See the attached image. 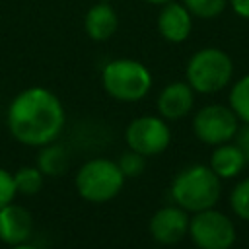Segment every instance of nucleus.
<instances>
[{
  "label": "nucleus",
  "instance_id": "obj_1",
  "mask_svg": "<svg viewBox=\"0 0 249 249\" xmlns=\"http://www.w3.org/2000/svg\"><path fill=\"white\" fill-rule=\"evenodd\" d=\"M62 101L47 88L33 86L19 91L6 115L10 134L25 146H45L58 138L64 128Z\"/></svg>",
  "mask_w": 249,
  "mask_h": 249
},
{
  "label": "nucleus",
  "instance_id": "obj_2",
  "mask_svg": "<svg viewBox=\"0 0 249 249\" xmlns=\"http://www.w3.org/2000/svg\"><path fill=\"white\" fill-rule=\"evenodd\" d=\"M222 193L220 177L210 165H189L181 169L171 183V196L187 212H200L214 208Z\"/></svg>",
  "mask_w": 249,
  "mask_h": 249
},
{
  "label": "nucleus",
  "instance_id": "obj_3",
  "mask_svg": "<svg viewBox=\"0 0 249 249\" xmlns=\"http://www.w3.org/2000/svg\"><path fill=\"white\" fill-rule=\"evenodd\" d=\"M185 76L187 84L196 93H216L230 84L233 76V62L226 51L218 47H204L189 58Z\"/></svg>",
  "mask_w": 249,
  "mask_h": 249
},
{
  "label": "nucleus",
  "instance_id": "obj_4",
  "mask_svg": "<svg viewBox=\"0 0 249 249\" xmlns=\"http://www.w3.org/2000/svg\"><path fill=\"white\" fill-rule=\"evenodd\" d=\"M101 84L109 97L117 101H138L152 88L150 70L132 58H115L103 66Z\"/></svg>",
  "mask_w": 249,
  "mask_h": 249
},
{
  "label": "nucleus",
  "instance_id": "obj_5",
  "mask_svg": "<svg viewBox=\"0 0 249 249\" xmlns=\"http://www.w3.org/2000/svg\"><path fill=\"white\" fill-rule=\"evenodd\" d=\"M124 179L126 177L123 175L117 161L105 158H93L78 169L76 191L84 200L101 204V202H109L121 193Z\"/></svg>",
  "mask_w": 249,
  "mask_h": 249
},
{
  "label": "nucleus",
  "instance_id": "obj_6",
  "mask_svg": "<svg viewBox=\"0 0 249 249\" xmlns=\"http://www.w3.org/2000/svg\"><path fill=\"white\" fill-rule=\"evenodd\" d=\"M189 235L198 249H230L235 243V226L224 212L206 208L189 220Z\"/></svg>",
  "mask_w": 249,
  "mask_h": 249
},
{
  "label": "nucleus",
  "instance_id": "obj_7",
  "mask_svg": "<svg viewBox=\"0 0 249 249\" xmlns=\"http://www.w3.org/2000/svg\"><path fill=\"white\" fill-rule=\"evenodd\" d=\"M237 128H239V119L233 113V109L220 103L204 105L202 109L196 111L193 119L195 136L208 146H220L233 140Z\"/></svg>",
  "mask_w": 249,
  "mask_h": 249
},
{
  "label": "nucleus",
  "instance_id": "obj_8",
  "mask_svg": "<svg viewBox=\"0 0 249 249\" xmlns=\"http://www.w3.org/2000/svg\"><path fill=\"white\" fill-rule=\"evenodd\" d=\"M124 140L130 150L142 154L144 158H150L167 150L171 142V130L163 117L144 115L128 123L124 130Z\"/></svg>",
  "mask_w": 249,
  "mask_h": 249
},
{
  "label": "nucleus",
  "instance_id": "obj_9",
  "mask_svg": "<svg viewBox=\"0 0 249 249\" xmlns=\"http://www.w3.org/2000/svg\"><path fill=\"white\" fill-rule=\"evenodd\" d=\"M189 214L181 206H163L150 218V235L161 245L179 243L189 233Z\"/></svg>",
  "mask_w": 249,
  "mask_h": 249
},
{
  "label": "nucleus",
  "instance_id": "obj_10",
  "mask_svg": "<svg viewBox=\"0 0 249 249\" xmlns=\"http://www.w3.org/2000/svg\"><path fill=\"white\" fill-rule=\"evenodd\" d=\"M193 29V14L183 2H167L158 14V31L169 43H183Z\"/></svg>",
  "mask_w": 249,
  "mask_h": 249
},
{
  "label": "nucleus",
  "instance_id": "obj_11",
  "mask_svg": "<svg viewBox=\"0 0 249 249\" xmlns=\"http://www.w3.org/2000/svg\"><path fill=\"white\" fill-rule=\"evenodd\" d=\"M33 231V218L31 212L19 204H6L0 208V241L6 245H21L29 239Z\"/></svg>",
  "mask_w": 249,
  "mask_h": 249
},
{
  "label": "nucleus",
  "instance_id": "obj_12",
  "mask_svg": "<svg viewBox=\"0 0 249 249\" xmlns=\"http://www.w3.org/2000/svg\"><path fill=\"white\" fill-rule=\"evenodd\" d=\"M195 105V89L187 82H171L158 95V111L167 121L183 119Z\"/></svg>",
  "mask_w": 249,
  "mask_h": 249
},
{
  "label": "nucleus",
  "instance_id": "obj_13",
  "mask_svg": "<svg viewBox=\"0 0 249 249\" xmlns=\"http://www.w3.org/2000/svg\"><path fill=\"white\" fill-rule=\"evenodd\" d=\"M119 27V16L109 2L93 4L84 16V29L91 41H107Z\"/></svg>",
  "mask_w": 249,
  "mask_h": 249
},
{
  "label": "nucleus",
  "instance_id": "obj_14",
  "mask_svg": "<svg viewBox=\"0 0 249 249\" xmlns=\"http://www.w3.org/2000/svg\"><path fill=\"white\" fill-rule=\"evenodd\" d=\"M247 160L243 152L237 148V144H220L210 156V169L220 177V179H231L239 175V171L245 167Z\"/></svg>",
  "mask_w": 249,
  "mask_h": 249
},
{
  "label": "nucleus",
  "instance_id": "obj_15",
  "mask_svg": "<svg viewBox=\"0 0 249 249\" xmlns=\"http://www.w3.org/2000/svg\"><path fill=\"white\" fill-rule=\"evenodd\" d=\"M43 150L39 152L37 158V167L43 171V175L47 177H56L62 175L68 169V154L62 146L58 144H45L41 146Z\"/></svg>",
  "mask_w": 249,
  "mask_h": 249
},
{
  "label": "nucleus",
  "instance_id": "obj_16",
  "mask_svg": "<svg viewBox=\"0 0 249 249\" xmlns=\"http://www.w3.org/2000/svg\"><path fill=\"white\" fill-rule=\"evenodd\" d=\"M230 107L241 123H249V74L241 76L230 91Z\"/></svg>",
  "mask_w": 249,
  "mask_h": 249
},
{
  "label": "nucleus",
  "instance_id": "obj_17",
  "mask_svg": "<svg viewBox=\"0 0 249 249\" xmlns=\"http://www.w3.org/2000/svg\"><path fill=\"white\" fill-rule=\"evenodd\" d=\"M14 181H16V189L18 193H23V195H35L43 189V181H45V175L39 167H31V165H25V167H19L16 173H14Z\"/></svg>",
  "mask_w": 249,
  "mask_h": 249
},
{
  "label": "nucleus",
  "instance_id": "obj_18",
  "mask_svg": "<svg viewBox=\"0 0 249 249\" xmlns=\"http://www.w3.org/2000/svg\"><path fill=\"white\" fill-rule=\"evenodd\" d=\"M181 2L193 14V18H200V19H212L220 16L228 6V0H181Z\"/></svg>",
  "mask_w": 249,
  "mask_h": 249
},
{
  "label": "nucleus",
  "instance_id": "obj_19",
  "mask_svg": "<svg viewBox=\"0 0 249 249\" xmlns=\"http://www.w3.org/2000/svg\"><path fill=\"white\" fill-rule=\"evenodd\" d=\"M230 204H231V210H233V214L237 218L249 222V177L247 179H241L231 189Z\"/></svg>",
  "mask_w": 249,
  "mask_h": 249
},
{
  "label": "nucleus",
  "instance_id": "obj_20",
  "mask_svg": "<svg viewBox=\"0 0 249 249\" xmlns=\"http://www.w3.org/2000/svg\"><path fill=\"white\" fill-rule=\"evenodd\" d=\"M117 165L121 167V171H123L124 177H136V175H140V173L144 171V167H146V158H144L142 154L134 152V150H128V152H124V154L119 158Z\"/></svg>",
  "mask_w": 249,
  "mask_h": 249
},
{
  "label": "nucleus",
  "instance_id": "obj_21",
  "mask_svg": "<svg viewBox=\"0 0 249 249\" xmlns=\"http://www.w3.org/2000/svg\"><path fill=\"white\" fill-rule=\"evenodd\" d=\"M16 193H18V189H16L14 175L0 167V208H4L6 204L14 202Z\"/></svg>",
  "mask_w": 249,
  "mask_h": 249
},
{
  "label": "nucleus",
  "instance_id": "obj_22",
  "mask_svg": "<svg viewBox=\"0 0 249 249\" xmlns=\"http://www.w3.org/2000/svg\"><path fill=\"white\" fill-rule=\"evenodd\" d=\"M235 144H237V148L243 152V156H245V160H247V163H249V123H243L239 128H237V132H235Z\"/></svg>",
  "mask_w": 249,
  "mask_h": 249
},
{
  "label": "nucleus",
  "instance_id": "obj_23",
  "mask_svg": "<svg viewBox=\"0 0 249 249\" xmlns=\"http://www.w3.org/2000/svg\"><path fill=\"white\" fill-rule=\"evenodd\" d=\"M228 4L239 18L249 19V0H228Z\"/></svg>",
  "mask_w": 249,
  "mask_h": 249
},
{
  "label": "nucleus",
  "instance_id": "obj_24",
  "mask_svg": "<svg viewBox=\"0 0 249 249\" xmlns=\"http://www.w3.org/2000/svg\"><path fill=\"white\" fill-rule=\"evenodd\" d=\"M144 2L154 4V6H163V4H167V2H171V0H144Z\"/></svg>",
  "mask_w": 249,
  "mask_h": 249
},
{
  "label": "nucleus",
  "instance_id": "obj_25",
  "mask_svg": "<svg viewBox=\"0 0 249 249\" xmlns=\"http://www.w3.org/2000/svg\"><path fill=\"white\" fill-rule=\"evenodd\" d=\"M12 249H35V247H31V245H25V243H21V245H14Z\"/></svg>",
  "mask_w": 249,
  "mask_h": 249
},
{
  "label": "nucleus",
  "instance_id": "obj_26",
  "mask_svg": "<svg viewBox=\"0 0 249 249\" xmlns=\"http://www.w3.org/2000/svg\"><path fill=\"white\" fill-rule=\"evenodd\" d=\"M99 2H113V0H99Z\"/></svg>",
  "mask_w": 249,
  "mask_h": 249
}]
</instances>
